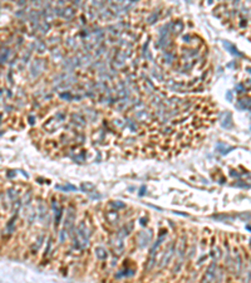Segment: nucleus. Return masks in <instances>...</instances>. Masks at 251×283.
<instances>
[{
    "label": "nucleus",
    "instance_id": "nucleus-19",
    "mask_svg": "<svg viewBox=\"0 0 251 283\" xmlns=\"http://www.w3.org/2000/svg\"><path fill=\"white\" fill-rule=\"evenodd\" d=\"M227 99H228V101H231V99H232V94H231L230 91L227 92Z\"/></svg>",
    "mask_w": 251,
    "mask_h": 283
},
{
    "label": "nucleus",
    "instance_id": "nucleus-6",
    "mask_svg": "<svg viewBox=\"0 0 251 283\" xmlns=\"http://www.w3.org/2000/svg\"><path fill=\"white\" fill-rule=\"evenodd\" d=\"M94 252H95V255H97V258H98V259H105L107 257H108V254H107L105 249L102 248V247H97Z\"/></svg>",
    "mask_w": 251,
    "mask_h": 283
},
{
    "label": "nucleus",
    "instance_id": "nucleus-11",
    "mask_svg": "<svg viewBox=\"0 0 251 283\" xmlns=\"http://www.w3.org/2000/svg\"><path fill=\"white\" fill-rule=\"evenodd\" d=\"M185 244H186V238H185V235H182L180 239V245H178V254L180 255H183V253H185Z\"/></svg>",
    "mask_w": 251,
    "mask_h": 283
},
{
    "label": "nucleus",
    "instance_id": "nucleus-13",
    "mask_svg": "<svg viewBox=\"0 0 251 283\" xmlns=\"http://www.w3.org/2000/svg\"><path fill=\"white\" fill-rule=\"evenodd\" d=\"M81 188H82V190L87 191V193H90V191H93L94 185H93L92 183H84V184H82Z\"/></svg>",
    "mask_w": 251,
    "mask_h": 283
},
{
    "label": "nucleus",
    "instance_id": "nucleus-18",
    "mask_svg": "<svg viewBox=\"0 0 251 283\" xmlns=\"http://www.w3.org/2000/svg\"><path fill=\"white\" fill-rule=\"evenodd\" d=\"M245 86L251 88V79H246V82H245Z\"/></svg>",
    "mask_w": 251,
    "mask_h": 283
},
{
    "label": "nucleus",
    "instance_id": "nucleus-12",
    "mask_svg": "<svg viewBox=\"0 0 251 283\" xmlns=\"http://www.w3.org/2000/svg\"><path fill=\"white\" fill-rule=\"evenodd\" d=\"M74 14H76V10H73L72 8H67V9H64V12H63V17L67 19H71L74 17Z\"/></svg>",
    "mask_w": 251,
    "mask_h": 283
},
{
    "label": "nucleus",
    "instance_id": "nucleus-22",
    "mask_svg": "<svg viewBox=\"0 0 251 283\" xmlns=\"http://www.w3.org/2000/svg\"><path fill=\"white\" fill-rule=\"evenodd\" d=\"M133 1H135V0H133Z\"/></svg>",
    "mask_w": 251,
    "mask_h": 283
},
{
    "label": "nucleus",
    "instance_id": "nucleus-17",
    "mask_svg": "<svg viewBox=\"0 0 251 283\" xmlns=\"http://www.w3.org/2000/svg\"><path fill=\"white\" fill-rule=\"evenodd\" d=\"M236 89H239V92H244V86H242V84H237Z\"/></svg>",
    "mask_w": 251,
    "mask_h": 283
},
{
    "label": "nucleus",
    "instance_id": "nucleus-9",
    "mask_svg": "<svg viewBox=\"0 0 251 283\" xmlns=\"http://www.w3.org/2000/svg\"><path fill=\"white\" fill-rule=\"evenodd\" d=\"M105 218L109 223H114V222H117V219H118V215H117L116 211H108L105 214Z\"/></svg>",
    "mask_w": 251,
    "mask_h": 283
},
{
    "label": "nucleus",
    "instance_id": "nucleus-14",
    "mask_svg": "<svg viewBox=\"0 0 251 283\" xmlns=\"http://www.w3.org/2000/svg\"><path fill=\"white\" fill-rule=\"evenodd\" d=\"M57 189H60V190H77V188L76 186H73V185H71V184H67V185H57L55 186Z\"/></svg>",
    "mask_w": 251,
    "mask_h": 283
},
{
    "label": "nucleus",
    "instance_id": "nucleus-21",
    "mask_svg": "<svg viewBox=\"0 0 251 283\" xmlns=\"http://www.w3.org/2000/svg\"><path fill=\"white\" fill-rule=\"evenodd\" d=\"M71 1H73V3H76V4H78V3H79V0H71Z\"/></svg>",
    "mask_w": 251,
    "mask_h": 283
},
{
    "label": "nucleus",
    "instance_id": "nucleus-20",
    "mask_svg": "<svg viewBox=\"0 0 251 283\" xmlns=\"http://www.w3.org/2000/svg\"><path fill=\"white\" fill-rule=\"evenodd\" d=\"M143 193H145V186H142V188H141V193H140V195H143Z\"/></svg>",
    "mask_w": 251,
    "mask_h": 283
},
{
    "label": "nucleus",
    "instance_id": "nucleus-4",
    "mask_svg": "<svg viewBox=\"0 0 251 283\" xmlns=\"http://www.w3.org/2000/svg\"><path fill=\"white\" fill-rule=\"evenodd\" d=\"M223 47L226 48V49L230 52V53H232V54H235V56H237V57H242V54L240 53L239 50H237V48L235 47L234 44H231V43H228V42H223Z\"/></svg>",
    "mask_w": 251,
    "mask_h": 283
},
{
    "label": "nucleus",
    "instance_id": "nucleus-1",
    "mask_svg": "<svg viewBox=\"0 0 251 283\" xmlns=\"http://www.w3.org/2000/svg\"><path fill=\"white\" fill-rule=\"evenodd\" d=\"M76 245L79 248H85L88 245V233H87V227H85L84 222L79 223V225L77 228Z\"/></svg>",
    "mask_w": 251,
    "mask_h": 283
},
{
    "label": "nucleus",
    "instance_id": "nucleus-15",
    "mask_svg": "<svg viewBox=\"0 0 251 283\" xmlns=\"http://www.w3.org/2000/svg\"><path fill=\"white\" fill-rule=\"evenodd\" d=\"M39 213H40V218L43 219L44 218V215L47 214V206L44 205V203H39Z\"/></svg>",
    "mask_w": 251,
    "mask_h": 283
},
{
    "label": "nucleus",
    "instance_id": "nucleus-8",
    "mask_svg": "<svg viewBox=\"0 0 251 283\" xmlns=\"http://www.w3.org/2000/svg\"><path fill=\"white\" fill-rule=\"evenodd\" d=\"M113 247H114L116 252L118 253V254H121V253H122V250H123V243H122V240H121L119 238L114 240V243H113Z\"/></svg>",
    "mask_w": 251,
    "mask_h": 283
},
{
    "label": "nucleus",
    "instance_id": "nucleus-10",
    "mask_svg": "<svg viewBox=\"0 0 251 283\" xmlns=\"http://www.w3.org/2000/svg\"><path fill=\"white\" fill-rule=\"evenodd\" d=\"M136 118L138 121H146L148 118V113H147V111H138L137 113H136Z\"/></svg>",
    "mask_w": 251,
    "mask_h": 283
},
{
    "label": "nucleus",
    "instance_id": "nucleus-7",
    "mask_svg": "<svg viewBox=\"0 0 251 283\" xmlns=\"http://www.w3.org/2000/svg\"><path fill=\"white\" fill-rule=\"evenodd\" d=\"M215 262L210 265V268H209V271L206 272V276H205V281H211V279H213V277H215Z\"/></svg>",
    "mask_w": 251,
    "mask_h": 283
},
{
    "label": "nucleus",
    "instance_id": "nucleus-2",
    "mask_svg": "<svg viewBox=\"0 0 251 283\" xmlns=\"http://www.w3.org/2000/svg\"><path fill=\"white\" fill-rule=\"evenodd\" d=\"M137 244L140 245L141 248H145L146 245L149 244L152 239V232L151 230H143V232H138L137 233Z\"/></svg>",
    "mask_w": 251,
    "mask_h": 283
},
{
    "label": "nucleus",
    "instance_id": "nucleus-5",
    "mask_svg": "<svg viewBox=\"0 0 251 283\" xmlns=\"http://www.w3.org/2000/svg\"><path fill=\"white\" fill-rule=\"evenodd\" d=\"M73 220H74V214H73V210L71 209V210L68 211L65 223H64V228H65V229H71L72 225H73Z\"/></svg>",
    "mask_w": 251,
    "mask_h": 283
},
{
    "label": "nucleus",
    "instance_id": "nucleus-3",
    "mask_svg": "<svg viewBox=\"0 0 251 283\" xmlns=\"http://www.w3.org/2000/svg\"><path fill=\"white\" fill-rule=\"evenodd\" d=\"M173 250H175V243H171V245H170L168 249H167V252L164 253L163 258H162V260H161V267L166 265L168 262L171 260V258H172V255H173Z\"/></svg>",
    "mask_w": 251,
    "mask_h": 283
},
{
    "label": "nucleus",
    "instance_id": "nucleus-16",
    "mask_svg": "<svg viewBox=\"0 0 251 283\" xmlns=\"http://www.w3.org/2000/svg\"><path fill=\"white\" fill-rule=\"evenodd\" d=\"M113 205L117 206V208H123V206H124L123 203H118V201H114V203H113Z\"/></svg>",
    "mask_w": 251,
    "mask_h": 283
}]
</instances>
